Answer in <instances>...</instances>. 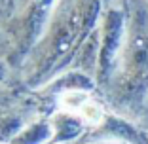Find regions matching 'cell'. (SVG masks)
<instances>
[{"instance_id":"obj_1","label":"cell","mask_w":148,"mask_h":144,"mask_svg":"<svg viewBox=\"0 0 148 144\" xmlns=\"http://www.w3.org/2000/svg\"><path fill=\"white\" fill-rule=\"evenodd\" d=\"M123 36V13L118 10H110L105 19V36H103V46H101V80H105L108 74L110 66L114 63L118 49L122 46Z\"/></svg>"},{"instance_id":"obj_5","label":"cell","mask_w":148,"mask_h":144,"mask_svg":"<svg viewBox=\"0 0 148 144\" xmlns=\"http://www.w3.org/2000/svg\"><path fill=\"white\" fill-rule=\"evenodd\" d=\"M21 127L23 121L19 118H10V116L0 118V144H10L19 135Z\"/></svg>"},{"instance_id":"obj_3","label":"cell","mask_w":148,"mask_h":144,"mask_svg":"<svg viewBox=\"0 0 148 144\" xmlns=\"http://www.w3.org/2000/svg\"><path fill=\"white\" fill-rule=\"evenodd\" d=\"M49 136H53L51 123L38 121V123H34V125L27 127L25 131H21L10 144H44V142L49 140Z\"/></svg>"},{"instance_id":"obj_4","label":"cell","mask_w":148,"mask_h":144,"mask_svg":"<svg viewBox=\"0 0 148 144\" xmlns=\"http://www.w3.org/2000/svg\"><path fill=\"white\" fill-rule=\"evenodd\" d=\"M53 4V0H34L32 2V12H31V21H29V40L34 42L46 25V17H48L49 6Z\"/></svg>"},{"instance_id":"obj_2","label":"cell","mask_w":148,"mask_h":144,"mask_svg":"<svg viewBox=\"0 0 148 144\" xmlns=\"http://www.w3.org/2000/svg\"><path fill=\"white\" fill-rule=\"evenodd\" d=\"M51 129H53L55 140H72L82 133V121H80V118L59 114V116L53 118Z\"/></svg>"},{"instance_id":"obj_6","label":"cell","mask_w":148,"mask_h":144,"mask_svg":"<svg viewBox=\"0 0 148 144\" xmlns=\"http://www.w3.org/2000/svg\"><path fill=\"white\" fill-rule=\"evenodd\" d=\"M4 78H6V65L0 61V80H4Z\"/></svg>"}]
</instances>
